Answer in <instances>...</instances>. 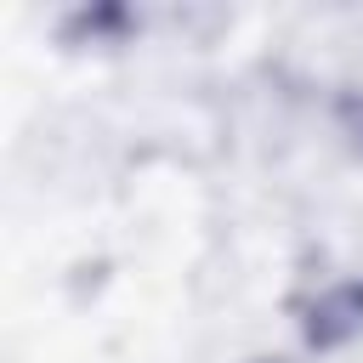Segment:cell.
I'll list each match as a JSON object with an SVG mask.
<instances>
[{"mask_svg":"<svg viewBox=\"0 0 363 363\" xmlns=\"http://www.w3.org/2000/svg\"><path fill=\"white\" fill-rule=\"evenodd\" d=\"M295 312H301L306 346L335 352V346H346V340L363 335V278H329V284H318Z\"/></svg>","mask_w":363,"mask_h":363,"instance_id":"cell-1","label":"cell"},{"mask_svg":"<svg viewBox=\"0 0 363 363\" xmlns=\"http://www.w3.org/2000/svg\"><path fill=\"white\" fill-rule=\"evenodd\" d=\"M340 125H346L352 147H363V91H352V96L340 102Z\"/></svg>","mask_w":363,"mask_h":363,"instance_id":"cell-2","label":"cell"},{"mask_svg":"<svg viewBox=\"0 0 363 363\" xmlns=\"http://www.w3.org/2000/svg\"><path fill=\"white\" fill-rule=\"evenodd\" d=\"M261 363H289V357H261Z\"/></svg>","mask_w":363,"mask_h":363,"instance_id":"cell-3","label":"cell"}]
</instances>
